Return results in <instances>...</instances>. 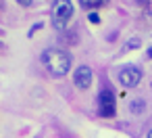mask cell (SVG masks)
I'll return each mask as SVG.
<instances>
[{"label": "cell", "mask_w": 152, "mask_h": 138, "mask_svg": "<svg viewBox=\"0 0 152 138\" xmlns=\"http://www.w3.org/2000/svg\"><path fill=\"white\" fill-rule=\"evenodd\" d=\"M42 65L50 71V75L63 77V75H67L71 71L73 57L63 48H46L42 52Z\"/></svg>", "instance_id": "6da1fadb"}, {"label": "cell", "mask_w": 152, "mask_h": 138, "mask_svg": "<svg viewBox=\"0 0 152 138\" xmlns=\"http://www.w3.org/2000/svg\"><path fill=\"white\" fill-rule=\"evenodd\" d=\"M137 46H140V40H137V38H133V40H129V42H127L125 50H129V48H137Z\"/></svg>", "instance_id": "ba28073f"}, {"label": "cell", "mask_w": 152, "mask_h": 138, "mask_svg": "<svg viewBox=\"0 0 152 138\" xmlns=\"http://www.w3.org/2000/svg\"><path fill=\"white\" fill-rule=\"evenodd\" d=\"M115 111H117V107H115V94L108 88H104L100 92V96H98V113H100V117H113Z\"/></svg>", "instance_id": "277c9868"}, {"label": "cell", "mask_w": 152, "mask_h": 138, "mask_svg": "<svg viewBox=\"0 0 152 138\" xmlns=\"http://www.w3.org/2000/svg\"><path fill=\"white\" fill-rule=\"evenodd\" d=\"M92 77H94L92 69H90L88 65H79V67L75 69V73H73V84H75V88H79V90H88V88L92 86Z\"/></svg>", "instance_id": "5b68a950"}, {"label": "cell", "mask_w": 152, "mask_h": 138, "mask_svg": "<svg viewBox=\"0 0 152 138\" xmlns=\"http://www.w3.org/2000/svg\"><path fill=\"white\" fill-rule=\"evenodd\" d=\"M73 17V2L71 0H54L52 2V11H50V19H52V27L54 30H65L67 23Z\"/></svg>", "instance_id": "7a4b0ae2"}, {"label": "cell", "mask_w": 152, "mask_h": 138, "mask_svg": "<svg viewBox=\"0 0 152 138\" xmlns=\"http://www.w3.org/2000/svg\"><path fill=\"white\" fill-rule=\"evenodd\" d=\"M90 21H92V23H98V21H100V17H98L96 13H92V15H90Z\"/></svg>", "instance_id": "30bf717a"}, {"label": "cell", "mask_w": 152, "mask_h": 138, "mask_svg": "<svg viewBox=\"0 0 152 138\" xmlns=\"http://www.w3.org/2000/svg\"><path fill=\"white\" fill-rule=\"evenodd\" d=\"M146 138H152V128L148 130V134H146Z\"/></svg>", "instance_id": "8fae6325"}, {"label": "cell", "mask_w": 152, "mask_h": 138, "mask_svg": "<svg viewBox=\"0 0 152 138\" xmlns=\"http://www.w3.org/2000/svg\"><path fill=\"white\" fill-rule=\"evenodd\" d=\"M17 4H21V7H31L34 0H17Z\"/></svg>", "instance_id": "9c48e42d"}, {"label": "cell", "mask_w": 152, "mask_h": 138, "mask_svg": "<svg viewBox=\"0 0 152 138\" xmlns=\"http://www.w3.org/2000/svg\"><path fill=\"white\" fill-rule=\"evenodd\" d=\"M4 9V2H2V0H0V11H2Z\"/></svg>", "instance_id": "4fadbf2b"}, {"label": "cell", "mask_w": 152, "mask_h": 138, "mask_svg": "<svg viewBox=\"0 0 152 138\" xmlns=\"http://www.w3.org/2000/svg\"><path fill=\"white\" fill-rule=\"evenodd\" d=\"M117 77H119V84L123 88H135L142 82V69L140 67H133V65H125V67L119 69Z\"/></svg>", "instance_id": "3957f363"}, {"label": "cell", "mask_w": 152, "mask_h": 138, "mask_svg": "<svg viewBox=\"0 0 152 138\" xmlns=\"http://www.w3.org/2000/svg\"><path fill=\"white\" fill-rule=\"evenodd\" d=\"M129 109H131V113H142V111L146 109V103H144V100H140V98H135V100L129 105Z\"/></svg>", "instance_id": "52a82bcc"}, {"label": "cell", "mask_w": 152, "mask_h": 138, "mask_svg": "<svg viewBox=\"0 0 152 138\" xmlns=\"http://www.w3.org/2000/svg\"><path fill=\"white\" fill-rule=\"evenodd\" d=\"M137 2H142V4H144V2H146V0H137Z\"/></svg>", "instance_id": "5bb4252c"}, {"label": "cell", "mask_w": 152, "mask_h": 138, "mask_svg": "<svg viewBox=\"0 0 152 138\" xmlns=\"http://www.w3.org/2000/svg\"><path fill=\"white\" fill-rule=\"evenodd\" d=\"M148 57H150V59H152V46H150V48H148Z\"/></svg>", "instance_id": "7c38bea8"}, {"label": "cell", "mask_w": 152, "mask_h": 138, "mask_svg": "<svg viewBox=\"0 0 152 138\" xmlns=\"http://www.w3.org/2000/svg\"><path fill=\"white\" fill-rule=\"evenodd\" d=\"M79 4H81L83 9L92 11V9H100V7L108 4V0H79Z\"/></svg>", "instance_id": "8992f818"}]
</instances>
